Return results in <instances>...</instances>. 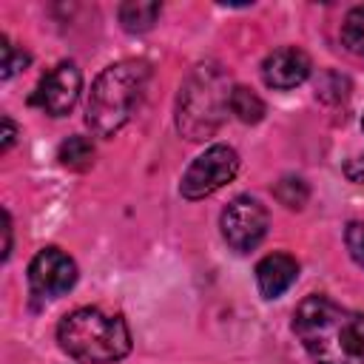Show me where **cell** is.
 <instances>
[{
	"label": "cell",
	"instance_id": "1",
	"mask_svg": "<svg viewBox=\"0 0 364 364\" xmlns=\"http://www.w3.org/2000/svg\"><path fill=\"white\" fill-rule=\"evenodd\" d=\"M293 333L316 364H364V313L327 296H307L293 313Z\"/></svg>",
	"mask_w": 364,
	"mask_h": 364
},
{
	"label": "cell",
	"instance_id": "2",
	"mask_svg": "<svg viewBox=\"0 0 364 364\" xmlns=\"http://www.w3.org/2000/svg\"><path fill=\"white\" fill-rule=\"evenodd\" d=\"M151 68L142 60H119L100 71L91 85L85 122L97 136H114L139 108Z\"/></svg>",
	"mask_w": 364,
	"mask_h": 364
},
{
	"label": "cell",
	"instance_id": "3",
	"mask_svg": "<svg viewBox=\"0 0 364 364\" xmlns=\"http://www.w3.org/2000/svg\"><path fill=\"white\" fill-rule=\"evenodd\" d=\"M60 347L85 364H114L131 350V330L119 316L100 307H80L68 313L57 327Z\"/></svg>",
	"mask_w": 364,
	"mask_h": 364
},
{
	"label": "cell",
	"instance_id": "4",
	"mask_svg": "<svg viewBox=\"0 0 364 364\" xmlns=\"http://www.w3.org/2000/svg\"><path fill=\"white\" fill-rule=\"evenodd\" d=\"M230 80L219 65H199L179 94L176 125L188 139H208L230 108Z\"/></svg>",
	"mask_w": 364,
	"mask_h": 364
},
{
	"label": "cell",
	"instance_id": "5",
	"mask_svg": "<svg viewBox=\"0 0 364 364\" xmlns=\"http://www.w3.org/2000/svg\"><path fill=\"white\" fill-rule=\"evenodd\" d=\"M239 171V154L230 145H210L182 173L179 191L185 199H205L228 185Z\"/></svg>",
	"mask_w": 364,
	"mask_h": 364
},
{
	"label": "cell",
	"instance_id": "6",
	"mask_svg": "<svg viewBox=\"0 0 364 364\" xmlns=\"http://www.w3.org/2000/svg\"><path fill=\"white\" fill-rule=\"evenodd\" d=\"M219 225H222L225 242L236 253H247V250H253L264 239L267 225H270V216H267V208L259 199H253V196H236L222 210Z\"/></svg>",
	"mask_w": 364,
	"mask_h": 364
},
{
	"label": "cell",
	"instance_id": "7",
	"mask_svg": "<svg viewBox=\"0 0 364 364\" xmlns=\"http://www.w3.org/2000/svg\"><path fill=\"white\" fill-rule=\"evenodd\" d=\"M77 282V264L60 247H43L28 264V287L40 299H57Z\"/></svg>",
	"mask_w": 364,
	"mask_h": 364
},
{
	"label": "cell",
	"instance_id": "8",
	"mask_svg": "<svg viewBox=\"0 0 364 364\" xmlns=\"http://www.w3.org/2000/svg\"><path fill=\"white\" fill-rule=\"evenodd\" d=\"M80 91H82V74L74 63L65 60V63H57L48 74H43L31 102L48 117H63L77 105Z\"/></svg>",
	"mask_w": 364,
	"mask_h": 364
},
{
	"label": "cell",
	"instance_id": "9",
	"mask_svg": "<svg viewBox=\"0 0 364 364\" xmlns=\"http://www.w3.org/2000/svg\"><path fill=\"white\" fill-rule=\"evenodd\" d=\"M310 57L296 48V46H284V48H276L264 57L262 63V80L264 85L276 88V91H287V88H296L301 85L307 77H310Z\"/></svg>",
	"mask_w": 364,
	"mask_h": 364
},
{
	"label": "cell",
	"instance_id": "10",
	"mask_svg": "<svg viewBox=\"0 0 364 364\" xmlns=\"http://www.w3.org/2000/svg\"><path fill=\"white\" fill-rule=\"evenodd\" d=\"M299 276V262L290 253H267L256 264V284L264 299H279Z\"/></svg>",
	"mask_w": 364,
	"mask_h": 364
},
{
	"label": "cell",
	"instance_id": "11",
	"mask_svg": "<svg viewBox=\"0 0 364 364\" xmlns=\"http://www.w3.org/2000/svg\"><path fill=\"white\" fill-rule=\"evenodd\" d=\"M159 11H162V6L154 3V0H128V3L119 6V23H122L125 31L139 34V31H148L156 23Z\"/></svg>",
	"mask_w": 364,
	"mask_h": 364
},
{
	"label": "cell",
	"instance_id": "12",
	"mask_svg": "<svg viewBox=\"0 0 364 364\" xmlns=\"http://www.w3.org/2000/svg\"><path fill=\"white\" fill-rule=\"evenodd\" d=\"M230 114L247 125H256L264 117V102L256 91L245 88V85H233L230 91Z\"/></svg>",
	"mask_w": 364,
	"mask_h": 364
},
{
	"label": "cell",
	"instance_id": "13",
	"mask_svg": "<svg viewBox=\"0 0 364 364\" xmlns=\"http://www.w3.org/2000/svg\"><path fill=\"white\" fill-rule=\"evenodd\" d=\"M57 159L71 168V171H85L91 162H94V145L88 136H68L60 151H57Z\"/></svg>",
	"mask_w": 364,
	"mask_h": 364
},
{
	"label": "cell",
	"instance_id": "14",
	"mask_svg": "<svg viewBox=\"0 0 364 364\" xmlns=\"http://www.w3.org/2000/svg\"><path fill=\"white\" fill-rule=\"evenodd\" d=\"M341 40L353 54L364 57V6H355L347 11V17L341 23Z\"/></svg>",
	"mask_w": 364,
	"mask_h": 364
},
{
	"label": "cell",
	"instance_id": "15",
	"mask_svg": "<svg viewBox=\"0 0 364 364\" xmlns=\"http://www.w3.org/2000/svg\"><path fill=\"white\" fill-rule=\"evenodd\" d=\"M276 199L284 205V208H290V210H299V208H304V202H307V196H310V191H307V182L304 179H299V176H284L282 182H276Z\"/></svg>",
	"mask_w": 364,
	"mask_h": 364
},
{
	"label": "cell",
	"instance_id": "16",
	"mask_svg": "<svg viewBox=\"0 0 364 364\" xmlns=\"http://www.w3.org/2000/svg\"><path fill=\"white\" fill-rule=\"evenodd\" d=\"M0 46H3V80H9V77H14L23 65H28V54H26L23 48H14L6 34L0 37Z\"/></svg>",
	"mask_w": 364,
	"mask_h": 364
},
{
	"label": "cell",
	"instance_id": "17",
	"mask_svg": "<svg viewBox=\"0 0 364 364\" xmlns=\"http://www.w3.org/2000/svg\"><path fill=\"white\" fill-rule=\"evenodd\" d=\"M344 242H347L350 256L364 267V222H350L347 233H344Z\"/></svg>",
	"mask_w": 364,
	"mask_h": 364
},
{
	"label": "cell",
	"instance_id": "18",
	"mask_svg": "<svg viewBox=\"0 0 364 364\" xmlns=\"http://www.w3.org/2000/svg\"><path fill=\"white\" fill-rule=\"evenodd\" d=\"M344 173H347V179H350V182H358V185H364V156H355V159H350V162L344 165Z\"/></svg>",
	"mask_w": 364,
	"mask_h": 364
},
{
	"label": "cell",
	"instance_id": "19",
	"mask_svg": "<svg viewBox=\"0 0 364 364\" xmlns=\"http://www.w3.org/2000/svg\"><path fill=\"white\" fill-rule=\"evenodd\" d=\"M14 139H17V125L9 117H3V142H0V151H9L14 145Z\"/></svg>",
	"mask_w": 364,
	"mask_h": 364
},
{
	"label": "cell",
	"instance_id": "20",
	"mask_svg": "<svg viewBox=\"0 0 364 364\" xmlns=\"http://www.w3.org/2000/svg\"><path fill=\"white\" fill-rule=\"evenodd\" d=\"M3 233H6V247H3V259H9V253H11V216H9V210H3Z\"/></svg>",
	"mask_w": 364,
	"mask_h": 364
},
{
	"label": "cell",
	"instance_id": "21",
	"mask_svg": "<svg viewBox=\"0 0 364 364\" xmlns=\"http://www.w3.org/2000/svg\"><path fill=\"white\" fill-rule=\"evenodd\" d=\"M361 125H364V122H361Z\"/></svg>",
	"mask_w": 364,
	"mask_h": 364
}]
</instances>
